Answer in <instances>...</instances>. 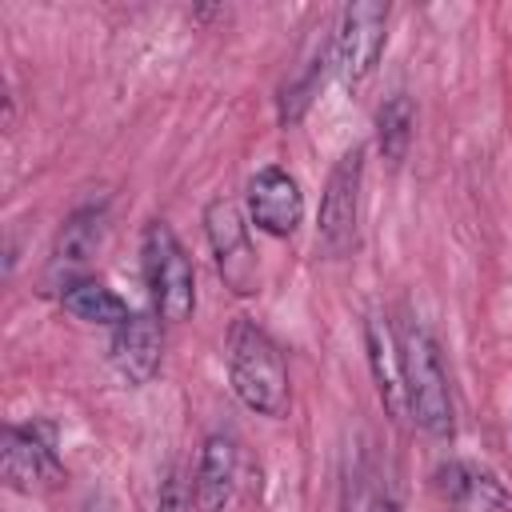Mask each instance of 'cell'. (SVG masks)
<instances>
[{"mask_svg":"<svg viewBox=\"0 0 512 512\" xmlns=\"http://www.w3.org/2000/svg\"><path fill=\"white\" fill-rule=\"evenodd\" d=\"M368 512H400V508H396V500H392V496H376V500L368 504Z\"/></svg>","mask_w":512,"mask_h":512,"instance_id":"cell-18","label":"cell"},{"mask_svg":"<svg viewBox=\"0 0 512 512\" xmlns=\"http://www.w3.org/2000/svg\"><path fill=\"white\" fill-rule=\"evenodd\" d=\"M384 24H388V4L380 0H356L340 12V28L332 36V64L348 88L372 76L384 52Z\"/></svg>","mask_w":512,"mask_h":512,"instance_id":"cell-6","label":"cell"},{"mask_svg":"<svg viewBox=\"0 0 512 512\" xmlns=\"http://www.w3.org/2000/svg\"><path fill=\"white\" fill-rule=\"evenodd\" d=\"M328 60H332V52H320V56L304 68V76H296V80H288V84H284V92H280V124H284V128H292V124L308 112L312 96H316V92H320V84H324Z\"/></svg>","mask_w":512,"mask_h":512,"instance_id":"cell-16","label":"cell"},{"mask_svg":"<svg viewBox=\"0 0 512 512\" xmlns=\"http://www.w3.org/2000/svg\"><path fill=\"white\" fill-rule=\"evenodd\" d=\"M412 132H416V108L408 96H392L380 104L376 112V144H380V156L388 164H400L412 148Z\"/></svg>","mask_w":512,"mask_h":512,"instance_id":"cell-15","label":"cell"},{"mask_svg":"<svg viewBox=\"0 0 512 512\" xmlns=\"http://www.w3.org/2000/svg\"><path fill=\"white\" fill-rule=\"evenodd\" d=\"M204 232H208V244L216 252V264H220V276L232 292H252L256 288V256H252V244H248V224L240 216V204L228 200V196H216L208 200L204 208Z\"/></svg>","mask_w":512,"mask_h":512,"instance_id":"cell-7","label":"cell"},{"mask_svg":"<svg viewBox=\"0 0 512 512\" xmlns=\"http://www.w3.org/2000/svg\"><path fill=\"white\" fill-rule=\"evenodd\" d=\"M196 500H192V488L180 472H168L160 480V492H156V512H192Z\"/></svg>","mask_w":512,"mask_h":512,"instance_id":"cell-17","label":"cell"},{"mask_svg":"<svg viewBox=\"0 0 512 512\" xmlns=\"http://www.w3.org/2000/svg\"><path fill=\"white\" fill-rule=\"evenodd\" d=\"M396 336H400V360H404L408 412L428 436L448 440L456 432V412H452V392H448L440 352L420 324H404Z\"/></svg>","mask_w":512,"mask_h":512,"instance_id":"cell-2","label":"cell"},{"mask_svg":"<svg viewBox=\"0 0 512 512\" xmlns=\"http://www.w3.org/2000/svg\"><path fill=\"white\" fill-rule=\"evenodd\" d=\"M432 488L456 508V512H512V496L508 488L476 468V464H464V460H448L432 472Z\"/></svg>","mask_w":512,"mask_h":512,"instance_id":"cell-9","label":"cell"},{"mask_svg":"<svg viewBox=\"0 0 512 512\" xmlns=\"http://www.w3.org/2000/svg\"><path fill=\"white\" fill-rule=\"evenodd\" d=\"M248 216L268 236H292L304 220V192L292 172L268 164L248 180Z\"/></svg>","mask_w":512,"mask_h":512,"instance_id":"cell-8","label":"cell"},{"mask_svg":"<svg viewBox=\"0 0 512 512\" xmlns=\"http://www.w3.org/2000/svg\"><path fill=\"white\" fill-rule=\"evenodd\" d=\"M0 472L12 492L36 496V492H56L68 472L52 448L48 428H4L0 436Z\"/></svg>","mask_w":512,"mask_h":512,"instance_id":"cell-5","label":"cell"},{"mask_svg":"<svg viewBox=\"0 0 512 512\" xmlns=\"http://www.w3.org/2000/svg\"><path fill=\"white\" fill-rule=\"evenodd\" d=\"M364 348H368V368L376 380V396L384 404V412L392 420L408 416V392H404V360H400V336H392V328L384 320H368L364 324Z\"/></svg>","mask_w":512,"mask_h":512,"instance_id":"cell-11","label":"cell"},{"mask_svg":"<svg viewBox=\"0 0 512 512\" xmlns=\"http://www.w3.org/2000/svg\"><path fill=\"white\" fill-rule=\"evenodd\" d=\"M84 512H108V500H88Z\"/></svg>","mask_w":512,"mask_h":512,"instance_id":"cell-19","label":"cell"},{"mask_svg":"<svg viewBox=\"0 0 512 512\" xmlns=\"http://www.w3.org/2000/svg\"><path fill=\"white\" fill-rule=\"evenodd\" d=\"M360 180H364V148H348L336 168L328 172L324 196H320V220L316 240L328 256H344L356 244V220H360Z\"/></svg>","mask_w":512,"mask_h":512,"instance_id":"cell-4","label":"cell"},{"mask_svg":"<svg viewBox=\"0 0 512 512\" xmlns=\"http://www.w3.org/2000/svg\"><path fill=\"white\" fill-rule=\"evenodd\" d=\"M104 236V212L100 208H80L64 220L56 248H52V268H80L88 264V256L100 248Z\"/></svg>","mask_w":512,"mask_h":512,"instance_id":"cell-14","label":"cell"},{"mask_svg":"<svg viewBox=\"0 0 512 512\" xmlns=\"http://www.w3.org/2000/svg\"><path fill=\"white\" fill-rule=\"evenodd\" d=\"M232 492H236V444L224 432H216L204 440L196 460V476H192L196 512H224Z\"/></svg>","mask_w":512,"mask_h":512,"instance_id":"cell-12","label":"cell"},{"mask_svg":"<svg viewBox=\"0 0 512 512\" xmlns=\"http://www.w3.org/2000/svg\"><path fill=\"white\" fill-rule=\"evenodd\" d=\"M160 356H164V340H160L156 316L136 312V316H128L116 328V336H112V364H116V372L132 388L148 384L160 372Z\"/></svg>","mask_w":512,"mask_h":512,"instance_id":"cell-10","label":"cell"},{"mask_svg":"<svg viewBox=\"0 0 512 512\" xmlns=\"http://www.w3.org/2000/svg\"><path fill=\"white\" fill-rule=\"evenodd\" d=\"M144 280L152 308L164 324H184L196 308V272L192 260L180 244V236L164 224L152 220L144 228Z\"/></svg>","mask_w":512,"mask_h":512,"instance_id":"cell-3","label":"cell"},{"mask_svg":"<svg viewBox=\"0 0 512 512\" xmlns=\"http://www.w3.org/2000/svg\"><path fill=\"white\" fill-rule=\"evenodd\" d=\"M228 380L244 408L260 416H284L288 412V368L272 336L252 324L236 320L228 328Z\"/></svg>","mask_w":512,"mask_h":512,"instance_id":"cell-1","label":"cell"},{"mask_svg":"<svg viewBox=\"0 0 512 512\" xmlns=\"http://www.w3.org/2000/svg\"><path fill=\"white\" fill-rule=\"evenodd\" d=\"M60 304H64V312H72L84 324H112V328H120L132 316L128 304L112 288H104L100 280H76V284H68L60 292Z\"/></svg>","mask_w":512,"mask_h":512,"instance_id":"cell-13","label":"cell"}]
</instances>
